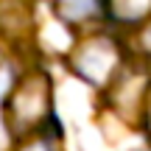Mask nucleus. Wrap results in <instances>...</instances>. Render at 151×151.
Instances as JSON below:
<instances>
[{"mask_svg": "<svg viewBox=\"0 0 151 151\" xmlns=\"http://www.w3.org/2000/svg\"><path fill=\"white\" fill-rule=\"evenodd\" d=\"M53 115V84L48 73H25L6 95V129L11 137H31L50 123Z\"/></svg>", "mask_w": 151, "mask_h": 151, "instance_id": "f257e3e1", "label": "nucleus"}, {"mask_svg": "<svg viewBox=\"0 0 151 151\" xmlns=\"http://www.w3.org/2000/svg\"><path fill=\"white\" fill-rule=\"evenodd\" d=\"M70 67L78 78H84L92 87H109L120 76L123 67V50H120L118 39L106 37V34H95V37L81 39L70 53Z\"/></svg>", "mask_w": 151, "mask_h": 151, "instance_id": "f03ea898", "label": "nucleus"}, {"mask_svg": "<svg viewBox=\"0 0 151 151\" xmlns=\"http://www.w3.org/2000/svg\"><path fill=\"white\" fill-rule=\"evenodd\" d=\"M104 11L112 22L140 25L151 17V0H104Z\"/></svg>", "mask_w": 151, "mask_h": 151, "instance_id": "7ed1b4c3", "label": "nucleus"}, {"mask_svg": "<svg viewBox=\"0 0 151 151\" xmlns=\"http://www.w3.org/2000/svg\"><path fill=\"white\" fill-rule=\"evenodd\" d=\"M56 14L70 25H81V22L98 20L104 11V0H56Z\"/></svg>", "mask_w": 151, "mask_h": 151, "instance_id": "20e7f679", "label": "nucleus"}, {"mask_svg": "<svg viewBox=\"0 0 151 151\" xmlns=\"http://www.w3.org/2000/svg\"><path fill=\"white\" fill-rule=\"evenodd\" d=\"M20 151H62V146L53 134H45V129H42L37 134H31L28 140H22Z\"/></svg>", "mask_w": 151, "mask_h": 151, "instance_id": "39448f33", "label": "nucleus"}, {"mask_svg": "<svg viewBox=\"0 0 151 151\" xmlns=\"http://www.w3.org/2000/svg\"><path fill=\"white\" fill-rule=\"evenodd\" d=\"M11 87H14V70H11V65L0 56V98L9 95Z\"/></svg>", "mask_w": 151, "mask_h": 151, "instance_id": "423d86ee", "label": "nucleus"}, {"mask_svg": "<svg viewBox=\"0 0 151 151\" xmlns=\"http://www.w3.org/2000/svg\"><path fill=\"white\" fill-rule=\"evenodd\" d=\"M140 109H143V126H146V132L151 134V87H148V92H146V95H143Z\"/></svg>", "mask_w": 151, "mask_h": 151, "instance_id": "0eeeda50", "label": "nucleus"}]
</instances>
